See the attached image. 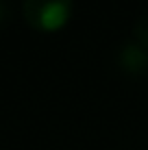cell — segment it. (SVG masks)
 <instances>
[{"label":"cell","mask_w":148,"mask_h":150,"mask_svg":"<svg viewBox=\"0 0 148 150\" xmlns=\"http://www.w3.org/2000/svg\"><path fill=\"white\" fill-rule=\"evenodd\" d=\"M9 20V2L7 0H0V26Z\"/></svg>","instance_id":"cell-4"},{"label":"cell","mask_w":148,"mask_h":150,"mask_svg":"<svg viewBox=\"0 0 148 150\" xmlns=\"http://www.w3.org/2000/svg\"><path fill=\"white\" fill-rule=\"evenodd\" d=\"M72 7V0H24L22 15L33 30L55 33L70 22Z\"/></svg>","instance_id":"cell-1"},{"label":"cell","mask_w":148,"mask_h":150,"mask_svg":"<svg viewBox=\"0 0 148 150\" xmlns=\"http://www.w3.org/2000/svg\"><path fill=\"white\" fill-rule=\"evenodd\" d=\"M118 65L124 74L144 76L148 74V48L140 46L137 41H126L118 50Z\"/></svg>","instance_id":"cell-2"},{"label":"cell","mask_w":148,"mask_h":150,"mask_svg":"<svg viewBox=\"0 0 148 150\" xmlns=\"http://www.w3.org/2000/svg\"><path fill=\"white\" fill-rule=\"evenodd\" d=\"M133 41H137L140 46L148 48V15L140 18L133 26Z\"/></svg>","instance_id":"cell-3"}]
</instances>
